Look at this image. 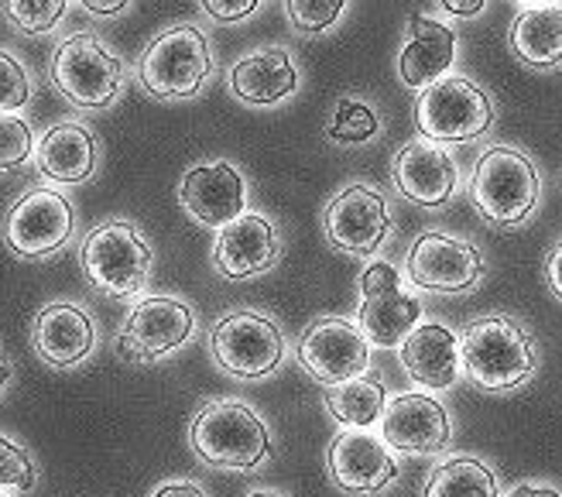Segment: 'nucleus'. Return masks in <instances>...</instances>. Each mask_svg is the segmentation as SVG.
I'll return each instance as SVG.
<instances>
[{"label": "nucleus", "instance_id": "obj_30", "mask_svg": "<svg viewBox=\"0 0 562 497\" xmlns=\"http://www.w3.org/2000/svg\"><path fill=\"white\" fill-rule=\"evenodd\" d=\"M38 137L35 127L21 114H0V172L24 169L27 161H35Z\"/></svg>", "mask_w": 562, "mask_h": 497}, {"label": "nucleus", "instance_id": "obj_41", "mask_svg": "<svg viewBox=\"0 0 562 497\" xmlns=\"http://www.w3.org/2000/svg\"><path fill=\"white\" fill-rule=\"evenodd\" d=\"M515 4H528V8H542V4H559V0H515Z\"/></svg>", "mask_w": 562, "mask_h": 497}, {"label": "nucleus", "instance_id": "obj_38", "mask_svg": "<svg viewBox=\"0 0 562 497\" xmlns=\"http://www.w3.org/2000/svg\"><path fill=\"white\" fill-rule=\"evenodd\" d=\"M546 279H549L552 292L562 298V240L552 247V255H549V261H546Z\"/></svg>", "mask_w": 562, "mask_h": 497}, {"label": "nucleus", "instance_id": "obj_29", "mask_svg": "<svg viewBox=\"0 0 562 497\" xmlns=\"http://www.w3.org/2000/svg\"><path fill=\"white\" fill-rule=\"evenodd\" d=\"M69 11V0H0L4 18L18 35H48L55 32Z\"/></svg>", "mask_w": 562, "mask_h": 497}, {"label": "nucleus", "instance_id": "obj_32", "mask_svg": "<svg viewBox=\"0 0 562 497\" xmlns=\"http://www.w3.org/2000/svg\"><path fill=\"white\" fill-rule=\"evenodd\" d=\"M350 0H285V18L299 35H326L340 24Z\"/></svg>", "mask_w": 562, "mask_h": 497}, {"label": "nucleus", "instance_id": "obj_13", "mask_svg": "<svg viewBox=\"0 0 562 497\" xmlns=\"http://www.w3.org/2000/svg\"><path fill=\"white\" fill-rule=\"evenodd\" d=\"M295 361L316 384L333 388V384H344L371 371V340L350 319L323 316L299 334Z\"/></svg>", "mask_w": 562, "mask_h": 497}, {"label": "nucleus", "instance_id": "obj_21", "mask_svg": "<svg viewBox=\"0 0 562 497\" xmlns=\"http://www.w3.org/2000/svg\"><path fill=\"white\" fill-rule=\"evenodd\" d=\"M302 72L295 55L281 45H265L240 55L227 72L231 93L247 106H278L299 93Z\"/></svg>", "mask_w": 562, "mask_h": 497}, {"label": "nucleus", "instance_id": "obj_39", "mask_svg": "<svg viewBox=\"0 0 562 497\" xmlns=\"http://www.w3.org/2000/svg\"><path fill=\"white\" fill-rule=\"evenodd\" d=\"M508 497H562V494L549 484H518Z\"/></svg>", "mask_w": 562, "mask_h": 497}, {"label": "nucleus", "instance_id": "obj_35", "mask_svg": "<svg viewBox=\"0 0 562 497\" xmlns=\"http://www.w3.org/2000/svg\"><path fill=\"white\" fill-rule=\"evenodd\" d=\"M148 497H206V490L195 484V481H182V477H176V481H161V484H155L151 490H148Z\"/></svg>", "mask_w": 562, "mask_h": 497}, {"label": "nucleus", "instance_id": "obj_19", "mask_svg": "<svg viewBox=\"0 0 562 497\" xmlns=\"http://www.w3.org/2000/svg\"><path fill=\"white\" fill-rule=\"evenodd\" d=\"M391 182H395L398 196H405L415 206L442 210L460 189V169L446 145L429 142V137H415L408 142L395 161H391Z\"/></svg>", "mask_w": 562, "mask_h": 497}, {"label": "nucleus", "instance_id": "obj_11", "mask_svg": "<svg viewBox=\"0 0 562 497\" xmlns=\"http://www.w3.org/2000/svg\"><path fill=\"white\" fill-rule=\"evenodd\" d=\"M487 271V261L481 255V247L473 240L426 230L415 237V244L405 255V279L418 292L432 295H463L481 285Z\"/></svg>", "mask_w": 562, "mask_h": 497}, {"label": "nucleus", "instance_id": "obj_26", "mask_svg": "<svg viewBox=\"0 0 562 497\" xmlns=\"http://www.w3.org/2000/svg\"><path fill=\"white\" fill-rule=\"evenodd\" d=\"M323 405L340 429H374L387 408V384L378 371H363L360 377L323 388Z\"/></svg>", "mask_w": 562, "mask_h": 497}, {"label": "nucleus", "instance_id": "obj_3", "mask_svg": "<svg viewBox=\"0 0 562 497\" xmlns=\"http://www.w3.org/2000/svg\"><path fill=\"white\" fill-rule=\"evenodd\" d=\"M79 268L87 285L103 298H134L145 292L151 268H155V247L131 219H103L97 224L79 251Z\"/></svg>", "mask_w": 562, "mask_h": 497}, {"label": "nucleus", "instance_id": "obj_17", "mask_svg": "<svg viewBox=\"0 0 562 497\" xmlns=\"http://www.w3.org/2000/svg\"><path fill=\"white\" fill-rule=\"evenodd\" d=\"M326 474L344 494H381L398 477V460L371 429H340L326 447Z\"/></svg>", "mask_w": 562, "mask_h": 497}, {"label": "nucleus", "instance_id": "obj_33", "mask_svg": "<svg viewBox=\"0 0 562 497\" xmlns=\"http://www.w3.org/2000/svg\"><path fill=\"white\" fill-rule=\"evenodd\" d=\"M35 97V79L11 48H0V114H18Z\"/></svg>", "mask_w": 562, "mask_h": 497}, {"label": "nucleus", "instance_id": "obj_16", "mask_svg": "<svg viewBox=\"0 0 562 497\" xmlns=\"http://www.w3.org/2000/svg\"><path fill=\"white\" fill-rule=\"evenodd\" d=\"M179 206L200 227L223 230L247 213V179L234 161H200L179 179Z\"/></svg>", "mask_w": 562, "mask_h": 497}, {"label": "nucleus", "instance_id": "obj_23", "mask_svg": "<svg viewBox=\"0 0 562 497\" xmlns=\"http://www.w3.org/2000/svg\"><path fill=\"white\" fill-rule=\"evenodd\" d=\"M457 63V32L432 14L408 18V38L398 52V79L412 90H426L442 76L453 72Z\"/></svg>", "mask_w": 562, "mask_h": 497}, {"label": "nucleus", "instance_id": "obj_27", "mask_svg": "<svg viewBox=\"0 0 562 497\" xmlns=\"http://www.w3.org/2000/svg\"><path fill=\"white\" fill-rule=\"evenodd\" d=\"M422 497H501L497 474L481 456H449L429 474Z\"/></svg>", "mask_w": 562, "mask_h": 497}, {"label": "nucleus", "instance_id": "obj_22", "mask_svg": "<svg viewBox=\"0 0 562 497\" xmlns=\"http://www.w3.org/2000/svg\"><path fill=\"white\" fill-rule=\"evenodd\" d=\"M35 169L55 189L90 182L97 176V169H100V142H97V134L87 124H79V121L52 124L38 137Z\"/></svg>", "mask_w": 562, "mask_h": 497}, {"label": "nucleus", "instance_id": "obj_1", "mask_svg": "<svg viewBox=\"0 0 562 497\" xmlns=\"http://www.w3.org/2000/svg\"><path fill=\"white\" fill-rule=\"evenodd\" d=\"M460 368L473 388L515 392L539 371V340L508 313L473 319L460 329Z\"/></svg>", "mask_w": 562, "mask_h": 497}, {"label": "nucleus", "instance_id": "obj_31", "mask_svg": "<svg viewBox=\"0 0 562 497\" xmlns=\"http://www.w3.org/2000/svg\"><path fill=\"white\" fill-rule=\"evenodd\" d=\"M38 484L35 456L18 439L0 432V494H32Z\"/></svg>", "mask_w": 562, "mask_h": 497}, {"label": "nucleus", "instance_id": "obj_25", "mask_svg": "<svg viewBox=\"0 0 562 497\" xmlns=\"http://www.w3.org/2000/svg\"><path fill=\"white\" fill-rule=\"evenodd\" d=\"M508 42L528 69L562 66V4L525 8L512 24Z\"/></svg>", "mask_w": 562, "mask_h": 497}, {"label": "nucleus", "instance_id": "obj_37", "mask_svg": "<svg viewBox=\"0 0 562 497\" xmlns=\"http://www.w3.org/2000/svg\"><path fill=\"white\" fill-rule=\"evenodd\" d=\"M439 8L453 18H476L487 8V0H439Z\"/></svg>", "mask_w": 562, "mask_h": 497}, {"label": "nucleus", "instance_id": "obj_28", "mask_svg": "<svg viewBox=\"0 0 562 497\" xmlns=\"http://www.w3.org/2000/svg\"><path fill=\"white\" fill-rule=\"evenodd\" d=\"M381 134V117L371 103H363L357 97H340L336 100V110H333V121L326 127V137L333 145H344V148H353V145H368Z\"/></svg>", "mask_w": 562, "mask_h": 497}, {"label": "nucleus", "instance_id": "obj_42", "mask_svg": "<svg viewBox=\"0 0 562 497\" xmlns=\"http://www.w3.org/2000/svg\"><path fill=\"white\" fill-rule=\"evenodd\" d=\"M247 497H285V494H281V490H265V487H261V490H250Z\"/></svg>", "mask_w": 562, "mask_h": 497}, {"label": "nucleus", "instance_id": "obj_20", "mask_svg": "<svg viewBox=\"0 0 562 497\" xmlns=\"http://www.w3.org/2000/svg\"><path fill=\"white\" fill-rule=\"evenodd\" d=\"M281 258L278 227L265 213H244L234 224L216 230L213 240V268L231 282H247L268 274Z\"/></svg>", "mask_w": 562, "mask_h": 497}, {"label": "nucleus", "instance_id": "obj_34", "mask_svg": "<svg viewBox=\"0 0 562 497\" xmlns=\"http://www.w3.org/2000/svg\"><path fill=\"white\" fill-rule=\"evenodd\" d=\"M265 0H200V11L216 21V24H237L247 21L250 14H258Z\"/></svg>", "mask_w": 562, "mask_h": 497}, {"label": "nucleus", "instance_id": "obj_43", "mask_svg": "<svg viewBox=\"0 0 562 497\" xmlns=\"http://www.w3.org/2000/svg\"><path fill=\"white\" fill-rule=\"evenodd\" d=\"M0 497H8V494H0Z\"/></svg>", "mask_w": 562, "mask_h": 497}, {"label": "nucleus", "instance_id": "obj_2", "mask_svg": "<svg viewBox=\"0 0 562 497\" xmlns=\"http://www.w3.org/2000/svg\"><path fill=\"white\" fill-rule=\"evenodd\" d=\"M189 447L213 471L255 474L271 460V429L247 402H206L189 422Z\"/></svg>", "mask_w": 562, "mask_h": 497}, {"label": "nucleus", "instance_id": "obj_4", "mask_svg": "<svg viewBox=\"0 0 562 497\" xmlns=\"http://www.w3.org/2000/svg\"><path fill=\"white\" fill-rule=\"evenodd\" d=\"M213 76V48L200 24L182 21L158 32L137 55V82L155 100H192Z\"/></svg>", "mask_w": 562, "mask_h": 497}, {"label": "nucleus", "instance_id": "obj_12", "mask_svg": "<svg viewBox=\"0 0 562 497\" xmlns=\"http://www.w3.org/2000/svg\"><path fill=\"white\" fill-rule=\"evenodd\" d=\"M422 323V298L405 292L402 274L387 261H371L360 271L357 326L371 347H402V340Z\"/></svg>", "mask_w": 562, "mask_h": 497}, {"label": "nucleus", "instance_id": "obj_6", "mask_svg": "<svg viewBox=\"0 0 562 497\" xmlns=\"http://www.w3.org/2000/svg\"><path fill=\"white\" fill-rule=\"evenodd\" d=\"M467 196L484 219L497 227H521L536 213L542 196V176L525 151L494 145L476 158Z\"/></svg>", "mask_w": 562, "mask_h": 497}, {"label": "nucleus", "instance_id": "obj_7", "mask_svg": "<svg viewBox=\"0 0 562 497\" xmlns=\"http://www.w3.org/2000/svg\"><path fill=\"white\" fill-rule=\"evenodd\" d=\"M285 334L274 316L261 309H234L220 316L210 329L213 364L237 381H265L285 364Z\"/></svg>", "mask_w": 562, "mask_h": 497}, {"label": "nucleus", "instance_id": "obj_15", "mask_svg": "<svg viewBox=\"0 0 562 497\" xmlns=\"http://www.w3.org/2000/svg\"><path fill=\"white\" fill-rule=\"evenodd\" d=\"M97 319L79 302L55 298L32 316V350L55 371H76L97 353Z\"/></svg>", "mask_w": 562, "mask_h": 497}, {"label": "nucleus", "instance_id": "obj_18", "mask_svg": "<svg viewBox=\"0 0 562 497\" xmlns=\"http://www.w3.org/2000/svg\"><path fill=\"white\" fill-rule=\"evenodd\" d=\"M381 439L408 456H439L453 443V419L446 405L429 392H405L398 398H387Z\"/></svg>", "mask_w": 562, "mask_h": 497}, {"label": "nucleus", "instance_id": "obj_5", "mask_svg": "<svg viewBox=\"0 0 562 497\" xmlns=\"http://www.w3.org/2000/svg\"><path fill=\"white\" fill-rule=\"evenodd\" d=\"M48 82L76 110H110L127 90V66L97 35L79 32L52 48Z\"/></svg>", "mask_w": 562, "mask_h": 497}, {"label": "nucleus", "instance_id": "obj_40", "mask_svg": "<svg viewBox=\"0 0 562 497\" xmlns=\"http://www.w3.org/2000/svg\"><path fill=\"white\" fill-rule=\"evenodd\" d=\"M14 381V364L4 357V350H0V395L8 392V384Z\"/></svg>", "mask_w": 562, "mask_h": 497}, {"label": "nucleus", "instance_id": "obj_36", "mask_svg": "<svg viewBox=\"0 0 562 497\" xmlns=\"http://www.w3.org/2000/svg\"><path fill=\"white\" fill-rule=\"evenodd\" d=\"M131 4H134V0H79V8L87 11L90 18H100V21L121 18Z\"/></svg>", "mask_w": 562, "mask_h": 497}, {"label": "nucleus", "instance_id": "obj_24", "mask_svg": "<svg viewBox=\"0 0 562 497\" xmlns=\"http://www.w3.org/2000/svg\"><path fill=\"white\" fill-rule=\"evenodd\" d=\"M405 374L418 388H453L460 377V334L442 323H418L398 347Z\"/></svg>", "mask_w": 562, "mask_h": 497}, {"label": "nucleus", "instance_id": "obj_14", "mask_svg": "<svg viewBox=\"0 0 562 497\" xmlns=\"http://www.w3.org/2000/svg\"><path fill=\"white\" fill-rule=\"evenodd\" d=\"M323 234L333 251H344L353 258H374L391 234V213L384 192L363 182L344 185L323 210Z\"/></svg>", "mask_w": 562, "mask_h": 497}, {"label": "nucleus", "instance_id": "obj_10", "mask_svg": "<svg viewBox=\"0 0 562 497\" xmlns=\"http://www.w3.org/2000/svg\"><path fill=\"white\" fill-rule=\"evenodd\" d=\"M76 234V206L55 185L21 192L4 216V244L21 261H48Z\"/></svg>", "mask_w": 562, "mask_h": 497}, {"label": "nucleus", "instance_id": "obj_9", "mask_svg": "<svg viewBox=\"0 0 562 497\" xmlns=\"http://www.w3.org/2000/svg\"><path fill=\"white\" fill-rule=\"evenodd\" d=\"M192 337L195 309L182 295H140L114 337V350L127 364H158L179 353Z\"/></svg>", "mask_w": 562, "mask_h": 497}, {"label": "nucleus", "instance_id": "obj_8", "mask_svg": "<svg viewBox=\"0 0 562 497\" xmlns=\"http://www.w3.org/2000/svg\"><path fill=\"white\" fill-rule=\"evenodd\" d=\"M415 121L422 137L439 145H463L484 137L494 124V100L473 79L449 72L415 100Z\"/></svg>", "mask_w": 562, "mask_h": 497}]
</instances>
